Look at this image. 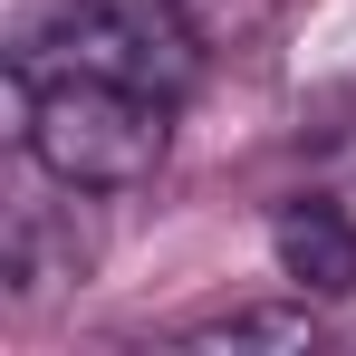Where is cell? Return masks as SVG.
<instances>
[{"label": "cell", "instance_id": "7a4b0ae2", "mask_svg": "<svg viewBox=\"0 0 356 356\" xmlns=\"http://www.w3.org/2000/svg\"><path fill=\"white\" fill-rule=\"evenodd\" d=\"M10 77H116L183 106L202 87V29L174 0H67L58 29H29L10 49Z\"/></svg>", "mask_w": 356, "mask_h": 356}, {"label": "cell", "instance_id": "3957f363", "mask_svg": "<svg viewBox=\"0 0 356 356\" xmlns=\"http://www.w3.org/2000/svg\"><path fill=\"white\" fill-rule=\"evenodd\" d=\"M270 260L280 280L308 298H356V212L327 202V193H298L270 212Z\"/></svg>", "mask_w": 356, "mask_h": 356}, {"label": "cell", "instance_id": "5b68a950", "mask_svg": "<svg viewBox=\"0 0 356 356\" xmlns=\"http://www.w3.org/2000/svg\"><path fill=\"white\" fill-rule=\"evenodd\" d=\"M183 347H318V308H308V289L289 308H222V318L183 327Z\"/></svg>", "mask_w": 356, "mask_h": 356}, {"label": "cell", "instance_id": "277c9868", "mask_svg": "<svg viewBox=\"0 0 356 356\" xmlns=\"http://www.w3.org/2000/svg\"><path fill=\"white\" fill-rule=\"evenodd\" d=\"M87 280V232L58 222V202H19L10 212V232H0V289L10 308H39V298H58Z\"/></svg>", "mask_w": 356, "mask_h": 356}, {"label": "cell", "instance_id": "6da1fadb", "mask_svg": "<svg viewBox=\"0 0 356 356\" xmlns=\"http://www.w3.org/2000/svg\"><path fill=\"white\" fill-rule=\"evenodd\" d=\"M19 145L58 193H135L174 145V106L116 77H10Z\"/></svg>", "mask_w": 356, "mask_h": 356}]
</instances>
